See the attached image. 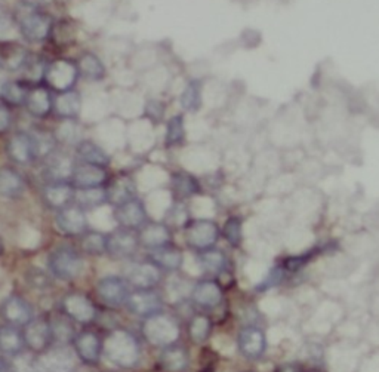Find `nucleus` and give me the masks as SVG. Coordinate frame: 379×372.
<instances>
[{
    "instance_id": "nucleus-1",
    "label": "nucleus",
    "mask_w": 379,
    "mask_h": 372,
    "mask_svg": "<svg viewBox=\"0 0 379 372\" xmlns=\"http://www.w3.org/2000/svg\"><path fill=\"white\" fill-rule=\"evenodd\" d=\"M102 355L118 368L131 369L140 364L141 346L132 332L113 330L102 343Z\"/></svg>"
},
{
    "instance_id": "nucleus-2",
    "label": "nucleus",
    "mask_w": 379,
    "mask_h": 372,
    "mask_svg": "<svg viewBox=\"0 0 379 372\" xmlns=\"http://www.w3.org/2000/svg\"><path fill=\"white\" fill-rule=\"evenodd\" d=\"M143 334L152 346L165 348L175 344L179 338V325L174 318L163 313H157L152 318L144 319Z\"/></svg>"
},
{
    "instance_id": "nucleus-3",
    "label": "nucleus",
    "mask_w": 379,
    "mask_h": 372,
    "mask_svg": "<svg viewBox=\"0 0 379 372\" xmlns=\"http://www.w3.org/2000/svg\"><path fill=\"white\" fill-rule=\"evenodd\" d=\"M49 273L60 280H74L83 270V260L70 246H58L48 257Z\"/></svg>"
},
{
    "instance_id": "nucleus-4",
    "label": "nucleus",
    "mask_w": 379,
    "mask_h": 372,
    "mask_svg": "<svg viewBox=\"0 0 379 372\" xmlns=\"http://www.w3.org/2000/svg\"><path fill=\"white\" fill-rule=\"evenodd\" d=\"M140 234L134 230L119 227L107 234V255L113 260H129L140 250Z\"/></svg>"
},
{
    "instance_id": "nucleus-5",
    "label": "nucleus",
    "mask_w": 379,
    "mask_h": 372,
    "mask_svg": "<svg viewBox=\"0 0 379 372\" xmlns=\"http://www.w3.org/2000/svg\"><path fill=\"white\" fill-rule=\"evenodd\" d=\"M18 29L21 36L30 43H39L48 39L52 33V19L39 10H30L18 19Z\"/></svg>"
},
{
    "instance_id": "nucleus-6",
    "label": "nucleus",
    "mask_w": 379,
    "mask_h": 372,
    "mask_svg": "<svg viewBox=\"0 0 379 372\" xmlns=\"http://www.w3.org/2000/svg\"><path fill=\"white\" fill-rule=\"evenodd\" d=\"M38 360L40 372H74L77 369V355L70 346H52Z\"/></svg>"
},
{
    "instance_id": "nucleus-7",
    "label": "nucleus",
    "mask_w": 379,
    "mask_h": 372,
    "mask_svg": "<svg viewBox=\"0 0 379 372\" xmlns=\"http://www.w3.org/2000/svg\"><path fill=\"white\" fill-rule=\"evenodd\" d=\"M221 230L212 220H196L190 221L187 225V243L193 250L204 251L213 248L220 239Z\"/></svg>"
},
{
    "instance_id": "nucleus-8",
    "label": "nucleus",
    "mask_w": 379,
    "mask_h": 372,
    "mask_svg": "<svg viewBox=\"0 0 379 372\" xmlns=\"http://www.w3.org/2000/svg\"><path fill=\"white\" fill-rule=\"evenodd\" d=\"M126 307L135 316L147 319L162 313L163 300L154 289H135L126 301Z\"/></svg>"
},
{
    "instance_id": "nucleus-9",
    "label": "nucleus",
    "mask_w": 379,
    "mask_h": 372,
    "mask_svg": "<svg viewBox=\"0 0 379 372\" xmlns=\"http://www.w3.org/2000/svg\"><path fill=\"white\" fill-rule=\"evenodd\" d=\"M114 220L119 224V227L140 232L148 223V216L143 202L138 197H134L114 207Z\"/></svg>"
},
{
    "instance_id": "nucleus-10",
    "label": "nucleus",
    "mask_w": 379,
    "mask_h": 372,
    "mask_svg": "<svg viewBox=\"0 0 379 372\" xmlns=\"http://www.w3.org/2000/svg\"><path fill=\"white\" fill-rule=\"evenodd\" d=\"M22 334H24L26 348L30 353L42 355L46 350H49V348L54 346L52 332H51L48 319L34 318L29 325L24 326Z\"/></svg>"
},
{
    "instance_id": "nucleus-11",
    "label": "nucleus",
    "mask_w": 379,
    "mask_h": 372,
    "mask_svg": "<svg viewBox=\"0 0 379 372\" xmlns=\"http://www.w3.org/2000/svg\"><path fill=\"white\" fill-rule=\"evenodd\" d=\"M97 292L101 301L110 307L126 306L131 296L128 280L119 276H106L98 280Z\"/></svg>"
},
{
    "instance_id": "nucleus-12",
    "label": "nucleus",
    "mask_w": 379,
    "mask_h": 372,
    "mask_svg": "<svg viewBox=\"0 0 379 372\" xmlns=\"http://www.w3.org/2000/svg\"><path fill=\"white\" fill-rule=\"evenodd\" d=\"M0 314L6 321V323L24 328L34 319V312L31 304L19 296H9L3 300L0 306Z\"/></svg>"
},
{
    "instance_id": "nucleus-13",
    "label": "nucleus",
    "mask_w": 379,
    "mask_h": 372,
    "mask_svg": "<svg viewBox=\"0 0 379 372\" xmlns=\"http://www.w3.org/2000/svg\"><path fill=\"white\" fill-rule=\"evenodd\" d=\"M63 310L68 318L80 325L92 323L97 318V307L86 296L73 292L63 300Z\"/></svg>"
},
{
    "instance_id": "nucleus-14",
    "label": "nucleus",
    "mask_w": 379,
    "mask_h": 372,
    "mask_svg": "<svg viewBox=\"0 0 379 372\" xmlns=\"http://www.w3.org/2000/svg\"><path fill=\"white\" fill-rule=\"evenodd\" d=\"M56 227L65 236H83L88 232L86 211L76 204L60 209L56 213Z\"/></svg>"
},
{
    "instance_id": "nucleus-15",
    "label": "nucleus",
    "mask_w": 379,
    "mask_h": 372,
    "mask_svg": "<svg viewBox=\"0 0 379 372\" xmlns=\"http://www.w3.org/2000/svg\"><path fill=\"white\" fill-rule=\"evenodd\" d=\"M108 179V172L104 166L79 162L74 165L70 183L74 188H90L104 187Z\"/></svg>"
},
{
    "instance_id": "nucleus-16",
    "label": "nucleus",
    "mask_w": 379,
    "mask_h": 372,
    "mask_svg": "<svg viewBox=\"0 0 379 372\" xmlns=\"http://www.w3.org/2000/svg\"><path fill=\"white\" fill-rule=\"evenodd\" d=\"M6 152L10 159L18 165H29L38 159L36 144L30 132H17L9 138L6 144Z\"/></svg>"
},
{
    "instance_id": "nucleus-17",
    "label": "nucleus",
    "mask_w": 379,
    "mask_h": 372,
    "mask_svg": "<svg viewBox=\"0 0 379 372\" xmlns=\"http://www.w3.org/2000/svg\"><path fill=\"white\" fill-rule=\"evenodd\" d=\"M126 280L135 289H154L162 280V270L152 261L135 263L126 273Z\"/></svg>"
},
{
    "instance_id": "nucleus-18",
    "label": "nucleus",
    "mask_w": 379,
    "mask_h": 372,
    "mask_svg": "<svg viewBox=\"0 0 379 372\" xmlns=\"http://www.w3.org/2000/svg\"><path fill=\"white\" fill-rule=\"evenodd\" d=\"M102 341L94 331H82L77 332L73 348L77 357L86 365H97L102 356Z\"/></svg>"
},
{
    "instance_id": "nucleus-19",
    "label": "nucleus",
    "mask_w": 379,
    "mask_h": 372,
    "mask_svg": "<svg viewBox=\"0 0 379 372\" xmlns=\"http://www.w3.org/2000/svg\"><path fill=\"white\" fill-rule=\"evenodd\" d=\"M79 77L77 65L72 64L70 61H55L54 64L48 65L46 70V81L55 89L56 92H64L73 89Z\"/></svg>"
},
{
    "instance_id": "nucleus-20",
    "label": "nucleus",
    "mask_w": 379,
    "mask_h": 372,
    "mask_svg": "<svg viewBox=\"0 0 379 372\" xmlns=\"http://www.w3.org/2000/svg\"><path fill=\"white\" fill-rule=\"evenodd\" d=\"M239 350L248 359H259L267 350V337L257 326H246L237 338Z\"/></svg>"
},
{
    "instance_id": "nucleus-21",
    "label": "nucleus",
    "mask_w": 379,
    "mask_h": 372,
    "mask_svg": "<svg viewBox=\"0 0 379 372\" xmlns=\"http://www.w3.org/2000/svg\"><path fill=\"white\" fill-rule=\"evenodd\" d=\"M190 296L193 302L203 309H213L223 301V288L215 280L204 279L194 284Z\"/></svg>"
},
{
    "instance_id": "nucleus-22",
    "label": "nucleus",
    "mask_w": 379,
    "mask_h": 372,
    "mask_svg": "<svg viewBox=\"0 0 379 372\" xmlns=\"http://www.w3.org/2000/svg\"><path fill=\"white\" fill-rule=\"evenodd\" d=\"M140 242L148 251L172 245V230L166 223H147L140 230Z\"/></svg>"
},
{
    "instance_id": "nucleus-23",
    "label": "nucleus",
    "mask_w": 379,
    "mask_h": 372,
    "mask_svg": "<svg viewBox=\"0 0 379 372\" xmlns=\"http://www.w3.org/2000/svg\"><path fill=\"white\" fill-rule=\"evenodd\" d=\"M76 188L70 181H52L45 186L42 195L46 204L51 208L60 211L74 202Z\"/></svg>"
},
{
    "instance_id": "nucleus-24",
    "label": "nucleus",
    "mask_w": 379,
    "mask_h": 372,
    "mask_svg": "<svg viewBox=\"0 0 379 372\" xmlns=\"http://www.w3.org/2000/svg\"><path fill=\"white\" fill-rule=\"evenodd\" d=\"M26 110L33 118L45 119L54 111V95L48 88L36 86L29 91L26 104Z\"/></svg>"
},
{
    "instance_id": "nucleus-25",
    "label": "nucleus",
    "mask_w": 379,
    "mask_h": 372,
    "mask_svg": "<svg viewBox=\"0 0 379 372\" xmlns=\"http://www.w3.org/2000/svg\"><path fill=\"white\" fill-rule=\"evenodd\" d=\"M82 110V97L74 89L54 95V111L65 120H76Z\"/></svg>"
},
{
    "instance_id": "nucleus-26",
    "label": "nucleus",
    "mask_w": 379,
    "mask_h": 372,
    "mask_svg": "<svg viewBox=\"0 0 379 372\" xmlns=\"http://www.w3.org/2000/svg\"><path fill=\"white\" fill-rule=\"evenodd\" d=\"M26 341L22 330L14 325L0 326V353L6 357H15L24 352Z\"/></svg>"
},
{
    "instance_id": "nucleus-27",
    "label": "nucleus",
    "mask_w": 379,
    "mask_h": 372,
    "mask_svg": "<svg viewBox=\"0 0 379 372\" xmlns=\"http://www.w3.org/2000/svg\"><path fill=\"white\" fill-rule=\"evenodd\" d=\"M48 321H49V326H51L54 346L73 344L74 338L77 335V331L74 330V323H76L74 321L68 318L65 313L52 314Z\"/></svg>"
},
{
    "instance_id": "nucleus-28",
    "label": "nucleus",
    "mask_w": 379,
    "mask_h": 372,
    "mask_svg": "<svg viewBox=\"0 0 379 372\" xmlns=\"http://www.w3.org/2000/svg\"><path fill=\"white\" fill-rule=\"evenodd\" d=\"M188 362L190 357L187 348L177 343L162 348V353H160V365L169 372H184L188 368Z\"/></svg>"
},
{
    "instance_id": "nucleus-29",
    "label": "nucleus",
    "mask_w": 379,
    "mask_h": 372,
    "mask_svg": "<svg viewBox=\"0 0 379 372\" xmlns=\"http://www.w3.org/2000/svg\"><path fill=\"white\" fill-rule=\"evenodd\" d=\"M150 261L162 272H177L182 266V252L172 243L150 251Z\"/></svg>"
},
{
    "instance_id": "nucleus-30",
    "label": "nucleus",
    "mask_w": 379,
    "mask_h": 372,
    "mask_svg": "<svg viewBox=\"0 0 379 372\" xmlns=\"http://www.w3.org/2000/svg\"><path fill=\"white\" fill-rule=\"evenodd\" d=\"M76 154L80 162L94 163L107 168L110 163L108 153L101 145L92 140H80L76 144Z\"/></svg>"
},
{
    "instance_id": "nucleus-31",
    "label": "nucleus",
    "mask_w": 379,
    "mask_h": 372,
    "mask_svg": "<svg viewBox=\"0 0 379 372\" xmlns=\"http://www.w3.org/2000/svg\"><path fill=\"white\" fill-rule=\"evenodd\" d=\"M24 179L13 168L0 169V196L6 199H17L24 191Z\"/></svg>"
},
{
    "instance_id": "nucleus-32",
    "label": "nucleus",
    "mask_w": 379,
    "mask_h": 372,
    "mask_svg": "<svg viewBox=\"0 0 379 372\" xmlns=\"http://www.w3.org/2000/svg\"><path fill=\"white\" fill-rule=\"evenodd\" d=\"M108 202L106 187H90V188H76L74 204L85 211L97 209Z\"/></svg>"
},
{
    "instance_id": "nucleus-33",
    "label": "nucleus",
    "mask_w": 379,
    "mask_h": 372,
    "mask_svg": "<svg viewBox=\"0 0 379 372\" xmlns=\"http://www.w3.org/2000/svg\"><path fill=\"white\" fill-rule=\"evenodd\" d=\"M76 65L79 70V76H82L89 82H99L106 76L104 63H102L98 56L92 52H86L80 56Z\"/></svg>"
},
{
    "instance_id": "nucleus-34",
    "label": "nucleus",
    "mask_w": 379,
    "mask_h": 372,
    "mask_svg": "<svg viewBox=\"0 0 379 372\" xmlns=\"http://www.w3.org/2000/svg\"><path fill=\"white\" fill-rule=\"evenodd\" d=\"M107 195L110 204L118 207L123 204V202H128L136 197V186L132 178L123 175L114 179L110 187H107Z\"/></svg>"
},
{
    "instance_id": "nucleus-35",
    "label": "nucleus",
    "mask_w": 379,
    "mask_h": 372,
    "mask_svg": "<svg viewBox=\"0 0 379 372\" xmlns=\"http://www.w3.org/2000/svg\"><path fill=\"white\" fill-rule=\"evenodd\" d=\"M203 104V86L199 79H193L179 95V106L186 113H197Z\"/></svg>"
},
{
    "instance_id": "nucleus-36",
    "label": "nucleus",
    "mask_w": 379,
    "mask_h": 372,
    "mask_svg": "<svg viewBox=\"0 0 379 372\" xmlns=\"http://www.w3.org/2000/svg\"><path fill=\"white\" fill-rule=\"evenodd\" d=\"M172 191L178 199H188L200 193V183L196 177L187 172H175L170 177Z\"/></svg>"
},
{
    "instance_id": "nucleus-37",
    "label": "nucleus",
    "mask_w": 379,
    "mask_h": 372,
    "mask_svg": "<svg viewBox=\"0 0 379 372\" xmlns=\"http://www.w3.org/2000/svg\"><path fill=\"white\" fill-rule=\"evenodd\" d=\"M30 89L21 81H5L0 85V98L6 106H24Z\"/></svg>"
},
{
    "instance_id": "nucleus-38",
    "label": "nucleus",
    "mask_w": 379,
    "mask_h": 372,
    "mask_svg": "<svg viewBox=\"0 0 379 372\" xmlns=\"http://www.w3.org/2000/svg\"><path fill=\"white\" fill-rule=\"evenodd\" d=\"M186 141V119L182 115H175L168 120L165 132L166 147H178Z\"/></svg>"
},
{
    "instance_id": "nucleus-39",
    "label": "nucleus",
    "mask_w": 379,
    "mask_h": 372,
    "mask_svg": "<svg viewBox=\"0 0 379 372\" xmlns=\"http://www.w3.org/2000/svg\"><path fill=\"white\" fill-rule=\"evenodd\" d=\"M199 263L206 272L221 273L227 267V257L221 250L209 248V250L199 251Z\"/></svg>"
},
{
    "instance_id": "nucleus-40",
    "label": "nucleus",
    "mask_w": 379,
    "mask_h": 372,
    "mask_svg": "<svg viewBox=\"0 0 379 372\" xmlns=\"http://www.w3.org/2000/svg\"><path fill=\"white\" fill-rule=\"evenodd\" d=\"M188 332H190V338L194 343L202 344L204 341H208V338L211 337V332H212L211 319L208 316H204V314H197V316H194L191 319Z\"/></svg>"
},
{
    "instance_id": "nucleus-41",
    "label": "nucleus",
    "mask_w": 379,
    "mask_h": 372,
    "mask_svg": "<svg viewBox=\"0 0 379 372\" xmlns=\"http://www.w3.org/2000/svg\"><path fill=\"white\" fill-rule=\"evenodd\" d=\"M82 248L89 255H104L107 254V236L98 232H86L82 236Z\"/></svg>"
},
{
    "instance_id": "nucleus-42",
    "label": "nucleus",
    "mask_w": 379,
    "mask_h": 372,
    "mask_svg": "<svg viewBox=\"0 0 379 372\" xmlns=\"http://www.w3.org/2000/svg\"><path fill=\"white\" fill-rule=\"evenodd\" d=\"M22 72V76H24L26 82H33V83H39L42 79L46 77V70H48V65H46L40 58H36V56H27V60L22 64L19 69Z\"/></svg>"
},
{
    "instance_id": "nucleus-43",
    "label": "nucleus",
    "mask_w": 379,
    "mask_h": 372,
    "mask_svg": "<svg viewBox=\"0 0 379 372\" xmlns=\"http://www.w3.org/2000/svg\"><path fill=\"white\" fill-rule=\"evenodd\" d=\"M223 236L232 246H234V248L240 246V243H242V239H243L242 220L237 218V217H229L223 227Z\"/></svg>"
},
{
    "instance_id": "nucleus-44",
    "label": "nucleus",
    "mask_w": 379,
    "mask_h": 372,
    "mask_svg": "<svg viewBox=\"0 0 379 372\" xmlns=\"http://www.w3.org/2000/svg\"><path fill=\"white\" fill-rule=\"evenodd\" d=\"M31 137L34 140V144H36V150H38V157H46L54 153L55 149V135L45 132V131H38V132H30Z\"/></svg>"
},
{
    "instance_id": "nucleus-45",
    "label": "nucleus",
    "mask_w": 379,
    "mask_h": 372,
    "mask_svg": "<svg viewBox=\"0 0 379 372\" xmlns=\"http://www.w3.org/2000/svg\"><path fill=\"white\" fill-rule=\"evenodd\" d=\"M165 223L169 225H174V227H184V225H188V211L187 207L182 204V202H175L174 205L170 207V209L166 213V220Z\"/></svg>"
},
{
    "instance_id": "nucleus-46",
    "label": "nucleus",
    "mask_w": 379,
    "mask_h": 372,
    "mask_svg": "<svg viewBox=\"0 0 379 372\" xmlns=\"http://www.w3.org/2000/svg\"><path fill=\"white\" fill-rule=\"evenodd\" d=\"M10 372H40L39 360L34 359L30 353L22 352L21 355L13 357Z\"/></svg>"
},
{
    "instance_id": "nucleus-47",
    "label": "nucleus",
    "mask_w": 379,
    "mask_h": 372,
    "mask_svg": "<svg viewBox=\"0 0 379 372\" xmlns=\"http://www.w3.org/2000/svg\"><path fill=\"white\" fill-rule=\"evenodd\" d=\"M284 267L282 266H275L270 270V273L266 276V279H264L261 284L257 286L258 291H267V289H271L274 286H277L280 282L284 279Z\"/></svg>"
},
{
    "instance_id": "nucleus-48",
    "label": "nucleus",
    "mask_w": 379,
    "mask_h": 372,
    "mask_svg": "<svg viewBox=\"0 0 379 372\" xmlns=\"http://www.w3.org/2000/svg\"><path fill=\"white\" fill-rule=\"evenodd\" d=\"M144 111H145V116L148 119H150V120H153V122H162V119L165 116L166 107H165V104L160 99L150 98L145 103V106H144Z\"/></svg>"
},
{
    "instance_id": "nucleus-49",
    "label": "nucleus",
    "mask_w": 379,
    "mask_h": 372,
    "mask_svg": "<svg viewBox=\"0 0 379 372\" xmlns=\"http://www.w3.org/2000/svg\"><path fill=\"white\" fill-rule=\"evenodd\" d=\"M10 125H13V115H10L9 107L2 103L0 104V134L9 131Z\"/></svg>"
},
{
    "instance_id": "nucleus-50",
    "label": "nucleus",
    "mask_w": 379,
    "mask_h": 372,
    "mask_svg": "<svg viewBox=\"0 0 379 372\" xmlns=\"http://www.w3.org/2000/svg\"><path fill=\"white\" fill-rule=\"evenodd\" d=\"M9 27H10V19L8 18L6 14L0 13V33H3L5 30L8 31Z\"/></svg>"
},
{
    "instance_id": "nucleus-51",
    "label": "nucleus",
    "mask_w": 379,
    "mask_h": 372,
    "mask_svg": "<svg viewBox=\"0 0 379 372\" xmlns=\"http://www.w3.org/2000/svg\"><path fill=\"white\" fill-rule=\"evenodd\" d=\"M0 372H10V365L6 362L5 357L0 356Z\"/></svg>"
},
{
    "instance_id": "nucleus-52",
    "label": "nucleus",
    "mask_w": 379,
    "mask_h": 372,
    "mask_svg": "<svg viewBox=\"0 0 379 372\" xmlns=\"http://www.w3.org/2000/svg\"><path fill=\"white\" fill-rule=\"evenodd\" d=\"M279 372H298V369L295 366H292V365H284V366H282L279 369Z\"/></svg>"
},
{
    "instance_id": "nucleus-53",
    "label": "nucleus",
    "mask_w": 379,
    "mask_h": 372,
    "mask_svg": "<svg viewBox=\"0 0 379 372\" xmlns=\"http://www.w3.org/2000/svg\"><path fill=\"white\" fill-rule=\"evenodd\" d=\"M3 252H5V243H3L2 238H0V257L3 255Z\"/></svg>"
},
{
    "instance_id": "nucleus-54",
    "label": "nucleus",
    "mask_w": 379,
    "mask_h": 372,
    "mask_svg": "<svg viewBox=\"0 0 379 372\" xmlns=\"http://www.w3.org/2000/svg\"><path fill=\"white\" fill-rule=\"evenodd\" d=\"M74 372H90V371H88V369H76Z\"/></svg>"
}]
</instances>
